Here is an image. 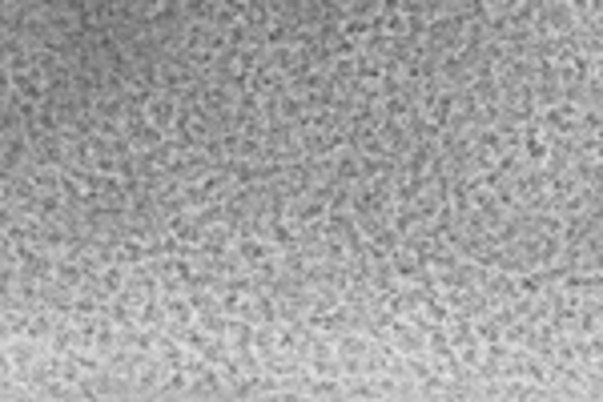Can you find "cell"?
I'll use <instances>...</instances> for the list:
<instances>
[{"label":"cell","instance_id":"obj_1","mask_svg":"<svg viewBox=\"0 0 603 402\" xmlns=\"http://www.w3.org/2000/svg\"><path fill=\"white\" fill-rule=\"evenodd\" d=\"M306 370L314 378H342V354H338V338H326L314 334L306 350Z\"/></svg>","mask_w":603,"mask_h":402},{"label":"cell","instance_id":"obj_2","mask_svg":"<svg viewBox=\"0 0 603 402\" xmlns=\"http://www.w3.org/2000/svg\"><path fill=\"white\" fill-rule=\"evenodd\" d=\"M41 354H49V346L36 342V338H25V334H17V338H0V359L20 367V370H28Z\"/></svg>","mask_w":603,"mask_h":402},{"label":"cell","instance_id":"obj_3","mask_svg":"<svg viewBox=\"0 0 603 402\" xmlns=\"http://www.w3.org/2000/svg\"><path fill=\"white\" fill-rule=\"evenodd\" d=\"M33 161V141L25 133L17 137H0V174H20Z\"/></svg>","mask_w":603,"mask_h":402},{"label":"cell","instance_id":"obj_4","mask_svg":"<svg viewBox=\"0 0 603 402\" xmlns=\"http://www.w3.org/2000/svg\"><path fill=\"white\" fill-rule=\"evenodd\" d=\"M390 346L398 350L402 359H411V354H427V334H422L414 322L398 318V322L390 326Z\"/></svg>","mask_w":603,"mask_h":402},{"label":"cell","instance_id":"obj_5","mask_svg":"<svg viewBox=\"0 0 603 402\" xmlns=\"http://www.w3.org/2000/svg\"><path fill=\"white\" fill-rule=\"evenodd\" d=\"M145 121L153 125V129H161L166 137H174V125H177V101L166 93H158L153 101L145 105Z\"/></svg>","mask_w":603,"mask_h":402},{"label":"cell","instance_id":"obj_6","mask_svg":"<svg viewBox=\"0 0 603 402\" xmlns=\"http://www.w3.org/2000/svg\"><path fill=\"white\" fill-rule=\"evenodd\" d=\"M161 378H166V362L158 354H145L137 367V398H158Z\"/></svg>","mask_w":603,"mask_h":402},{"label":"cell","instance_id":"obj_7","mask_svg":"<svg viewBox=\"0 0 603 402\" xmlns=\"http://www.w3.org/2000/svg\"><path fill=\"white\" fill-rule=\"evenodd\" d=\"M334 185H346V189H359L362 185V153L359 149H346L334 158Z\"/></svg>","mask_w":603,"mask_h":402},{"label":"cell","instance_id":"obj_8","mask_svg":"<svg viewBox=\"0 0 603 402\" xmlns=\"http://www.w3.org/2000/svg\"><path fill=\"white\" fill-rule=\"evenodd\" d=\"M571 9H576V33L603 36V4L599 0H571Z\"/></svg>","mask_w":603,"mask_h":402},{"label":"cell","instance_id":"obj_9","mask_svg":"<svg viewBox=\"0 0 603 402\" xmlns=\"http://www.w3.org/2000/svg\"><path fill=\"white\" fill-rule=\"evenodd\" d=\"M535 17H539V0H507V28L531 33Z\"/></svg>","mask_w":603,"mask_h":402},{"label":"cell","instance_id":"obj_10","mask_svg":"<svg viewBox=\"0 0 603 402\" xmlns=\"http://www.w3.org/2000/svg\"><path fill=\"white\" fill-rule=\"evenodd\" d=\"M166 314H169V326H193L197 322V310H193L189 294H166Z\"/></svg>","mask_w":603,"mask_h":402},{"label":"cell","instance_id":"obj_11","mask_svg":"<svg viewBox=\"0 0 603 402\" xmlns=\"http://www.w3.org/2000/svg\"><path fill=\"white\" fill-rule=\"evenodd\" d=\"M571 182L576 185H603V161L595 158H571Z\"/></svg>","mask_w":603,"mask_h":402},{"label":"cell","instance_id":"obj_12","mask_svg":"<svg viewBox=\"0 0 603 402\" xmlns=\"http://www.w3.org/2000/svg\"><path fill=\"white\" fill-rule=\"evenodd\" d=\"M306 398L310 402H342L346 398V383H342V378H314Z\"/></svg>","mask_w":603,"mask_h":402},{"label":"cell","instance_id":"obj_13","mask_svg":"<svg viewBox=\"0 0 603 402\" xmlns=\"http://www.w3.org/2000/svg\"><path fill=\"white\" fill-rule=\"evenodd\" d=\"M189 370H166V378H161V390H158V398H185L189 394Z\"/></svg>","mask_w":603,"mask_h":402},{"label":"cell","instance_id":"obj_14","mask_svg":"<svg viewBox=\"0 0 603 402\" xmlns=\"http://www.w3.org/2000/svg\"><path fill=\"white\" fill-rule=\"evenodd\" d=\"M342 383H346V398H359V402H378L375 378H342Z\"/></svg>","mask_w":603,"mask_h":402},{"label":"cell","instance_id":"obj_15","mask_svg":"<svg viewBox=\"0 0 603 402\" xmlns=\"http://www.w3.org/2000/svg\"><path fill=\"white\" fill-rule=\"evenodd\" d=\"M0 398L20 402V398H33V386L25 378H0Z\"/></svg>","mask_w":603,"mask_h":402}]
</instances>
